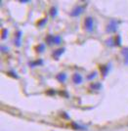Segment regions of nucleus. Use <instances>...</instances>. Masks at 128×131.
Instances as JSON below:
<instances>
[{"instance_id": "nucleus-1", "label": "nucleus", "mask_w": 128, "mask_h": 131, "mask_svg": "<svg viewBox=\"0 0 128 131\" xmlns=\"http://www.w3.org/2000/svg\"><path fill=\"white\" fill-rule=\"evenodd\" d=\"M46 42L49 45L53 44H60L62 42V38L60 36H53V35H48L46 37Z\"/></svg>"}, {"instance_id": "nucleus-2", "label": "nucleus", "mask_w": 128, "mask_h": 131, "mask_svg": "<svg viewBox=\"0 0 128 131\" xmlns=\"http://www.w3.org/2000/svg\"><path fill=\"white\" fill-rule=\"evenodd\" d=\"M118 27V23L117 21H111L110 24L107 27V31L108 32H115Z\"/></svg>"}, {"instance_id": "nucleus-3", "label": "nucleus", "mask_w": 128, "mask_h": 131, "mask_svg": "<svg viewBox=\"0 0 128 131\" xmlns=\"http://www.w3.org/2000/svg\"><path fill=\"white\" fill-rule=\"evenodd\" d=\"M85 9V6H76L73 9V11L71 13V16L73 17H77L79 16L80 14H82Z\"/></svg>"}, {"instance_id": "nucleus-4", "label": "nucleus", "mask_w": 128, "mask_h": 131, "mask_svg": "<svg viewBox=\"0 0 128 131\" xmlns=\"http://www.w3.org/2000/svg\"><path fill=\"white\" fill-rule=\"evenodd\" d=\"M84 24H85V27H86V29H87L88 31H92V29H93V24H94L93 19H92L91 17L86 18Z\"/></svg>"}, {"instance_id": "nucleus-5", "label": "nucleus", "mask_w": 128, "mask_h": 131, "mask_svg": "<svg viewBox=\"0 0 128 131\" xmlns=\"http://www.w3.org/2000/svg\"><path fill=\"white\" fill-rule=\"evenodd\" d=\"M73 80L75 84H80L82 82V77L79 73H74V75L73 77Z\"/></svg>"}, {"instance_id": "nucleus-6", "label": "nucleus", "mask_w": 128, "mask_h": 131, "mask_svg": "<svg viewBox=\"0 0 128 131\" xmlns=\"http://www.w3.org/2000/svg\"><path fill=\"white\" fill-rule=\"evenodd\" d=\"M64 52H65V48H60V49H57L56 51H54V53H53V57H54V58H56V59H59V58H60V56H61Z\"/></svg>"}, {"instance_id": "nucleus-7", "label": "nucleus", "mask_w": 128, "mask_h": 131, "mask_svg": "<svg viewBox=\"0 0 128 131\" xmlns=\"http://www.w3.org/2000/svg\"><path fill=\"white\" fill-rule=\"evenodd\" d=\"M109 71H110V66H102L101 67V71H102V73H103L104 77H107Z\"/></svg>"}, {"instance_id": "nucleus-8", "label": "nucleus", "mask_w": 128, "mask_h": 131, "mask_svg": "<svg viewBox=\"0 0 128 131\" xmlns=\"http://www.w3.org/2000/svg\"><path fill=\"white\" fill-rule=\"evenodd\" d=\"M57 79H58L60 82H65L66 81V79H67L66 73H59V74L57 75Z\"/></svg>"}, {"instance_id": "nucleus-9", "label": "nucleus", "mask_w": 128, "mask_h": 131, "mask_svg": "<svg viewBox=\"0 0 128 131\" xmlns=\"http://www.w3.org/2000/svg\"><path fill=\"white\" fill-rule=\"evenodd\" d=\"M122 55L124 56V63L128 65V48L122 49Z\"/></svg>"}, {"instance_id": "nucleus-10", "label": "nucleus", "mask_w": 128, "mask_h": 131, "mask_svg": "<svg viewBox=\"0 0 128 131\" xmlns=\"http://www.w3.org/2000/svg\"><path fill=\"white\" fill-rule=\"evenodd\" d=\"M21 38H22V31H18L17 36H16V44H17V46L21 45Z\"/></svg>"}, {"instance_id": "nucleus-11", "label": "nucleus", "mask_w": 128, "mask_h": 131, "mask_svg": "<svg viewBox=\"0 0 128 131\" xmlns=\"http://www.w3.org/2000/svg\"><path fill=\"white\" fill-rule=\"evenodd\" d=\"M50 15L52 18H55L57 16V8L56 7H52L50 9Z\"/></svg>"}, {"instance_id": "nucleus-12", "label": "nucleus", "mask_w": 128, "mask_h": 131, "mask_svg": "<svg viewBox=\"0 0 128 131\" xmlns=\"http://www.w3.org/2000/svg\"><path fill=\"white\" fill-rule=\"evenodd\" d=\"M42 61L41 60H38L36 61V62H32V63H29V66L31 67V68H33V67H35V66H38V65H42Z\"/></svg>"}, {"instance_id": "nucleus-13", "label": "nucleus", "mask_w": 128, "mask_h": 131, "mask_svg": "<svg viewBox=\"0 0 128 131\" xmlns=\"http://www.w3.org/2000/svg\"><path fill=\"white\" fill-rule=\"evenodd\" d=\"M115 45H118V46L121 45V38H120L119 35H117V38H115Z\"/></svg>"}, {"instance_id": "nucleus-14", "label": "nucleus", "mask_w": 128, "mask_h": 131, "mask_svg": "<svg viewBox=\"0 0 128 131\" xmlns=\"http://www.w3.org/2000/svg\"><path fill=\"white\" fill-rule=\"evenodd\" d=\"M72 126H73L74 129H85L84 127H82V126H80V125H78V124L74 123V122H73V124H72Z\"/></svg>"}, {"instance_id": "nucleus-15", "label": "nucleus", "mask_w": 128, "mask_h": 131, "mask_svg": "<svg viewBox=\"0 0 128 131\" xmlns=\"http://www.w3.org/2000/svg\"><path fill=\"white\" fill-rule=\"evenodd\" d=\"M91 88H93V89H100L101 88L100 83H95V84H92V85H91Z\"/></svg>"}, {"instance_id": "nucleus-16", "label": "nucleus", "mask_w": 128, "mask_h": 131, "mask_svg": "<svg viewBox=\"0 0 128 131\" xmlns=\"http://www.w3.org/2000/svg\"><path fill=\"white\" fill-rule=\"evenodd\" d=\"M46 23H47V19H43V20H41V21L38 23V26L39 27H42V26H44Z\"/></svg>"}, {"instance_id": "nucleus-17", "label": "nucleus", "mask_w": 128, "mask_h": 131, "mask_svg": "<svg viewBox=\"0 0 128 131\" xmlns=\"http://www.w3.org/2000/svg\"><path fill=\"white\" fill-rule=\"evenodd\" d=\"M7 33H8V30L4 28V29L2 30V39H5L6 38V36H7Z\"/></svg>"}, {"instance_id": "nucleus-18", "label": "nucleus", "mask_w": 128, "mask_h": 131, "mask_svg": "<svg viewBox=\"0 0 128 131\" xmlns=\"http://www.w3.org/2000/svg\"><path fill=\"white\" fill-rule=\"evenodd\" d=\"M37 50H38L39 52H43V50H44V45H43V44H40L38 47H37Z\"/></svg>"}, {"instance_id": "nucleus-19", "label": "nucleus", "mask_w": 128, "mask_h": 131, "mask_svg": "<svg viewBox=\"0 0 128 131\" xmlns=\"http://www.w3.org/2000/svg\"><path fill=\"white\" fill-rule=\"evenodd\" d=\"M96 75H97V72H92V73L90 74V77H87V79H92V78H93V77H95Z\"/></svg>"}, {"instance_id": "nucleus-20", "label": "nucleus", "mask_w": 128, "mask_h": 131, "mask_svg": "<svg viewBox=\"0 0 128 131\" xmlns=\"http://www.w3.org/2000/svg\"><path fill=\"white\" fill-rule=\"evenodd\" d=\"M47 94L48 95H54V94H56V91L55 90H49V91H47Z\"/></svg>"}, {"instance_id": "nucleus-21", "label": "nucleus", "mask_w": 128, "mask_h": 131, "mask_svg": "<svg viewBox=\"0 0 128 131\" xmlns=\"http://www.w3.org/2000/svg\"><path fill=\"white\" fill-rule=\"evenodd\" d=\"M9 74H13V77H16V78H18V77H19L17 74H15V73H14V72H12V71H10V72H9Z\"/></svg>"}]
</instances>
